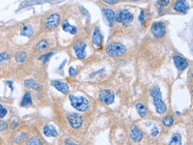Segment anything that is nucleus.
<instances>
[{"instance_id": "1", "label": "nucleus", "mask_w": 193, "mask_h": 145, "mask_svg": "<svg viewBox=\"0 0 193 145\" xmlns=\"http://www.w3.org/2000/svg\"><path fill=\"white\" fill-rule=\"evenodd\" d=\"M150 95L153 97V102L156 108V111L158 114H164L166 110V104L164 103L162 98V94H161L160 89L158 86L153 87L150 90Z\"/></svg>"}, {"instance_id": "2", "label": "nucleus", "mask_w": 193, "mask_h": 145, "mask_svg": "<svg viewBox=\"0 0 193 145\" xmlns=\"http://www.w3.org/2000/svg\"><path fill=\"white\" fill-rule=\"evenodd\" d=\"M69 100L72 107L79 111H85L89 107L88 100L84 96H75L73 94H70Z\"/></svg>"}, {"instance_id": "3", "label": "nucleus", "mask_w": 193, "mask_h": 145, "mask_svg": "<svg viewBox=\"0 0 193 145\" xmlns=\"http://www.w3.org/2000/svg\"><path fill=\"white\" fill-rule=\"evenodd\" d=\"M105 51L109 56L118 57L126 53V48L122 44L118 43V42H112L110 44H108L105 48Z\"/></svg>"}, {"instance_id": "4", "label": "nucleus", "mask_w": 193, "mask_h": 145, "mask_svg": "<svg viewBox=\"0 0 193 145\" xmlns=\"http://www.w3.org/2000/svg\"><path fill=\"white\" fill-rule=\"evenodd\" d=\"M133 19H134V16L131 14V12L126 9L121 10L115 16V21L124 24H130V22L133 21Z\"/></svg>"}, {"instance_id": "5", "label": "nucleus", "mask_w": 193, "mask_h": 145, "mask_svg": "<svg viewBox=\"0 0 193 145\" xmlns=\"http://www.w3.org/2000/svg\"><path fill=\"white\" fill-rule=\"evenodd\" d=\"M151 32L155 36V37L158 39L164 37L166 33V26L162 22L154 23L151 26Z\"/></svg>"}, {"instance_id": "6", "label": "nucleus", "mask_w": 193, "mask_h": 145, "mask_svg": "<svg viewBox=\"0 0 193 145\" xmlns=\"http://www.w3.org/2000/svg\"><path fill=\"white\" fill-rule=\"evenodd\" d=\"M99 99L105 104L110 105L113 102L114 94L110 90H102L99 93Z\"/></svg>"}, {"instance_id": "7", "label": "nucleus", "mask_w": 193, "mask_h": 145, "mask_svg": "<svg viewBox=\"0 0 193 145\" xmlns=\"http://www.w3.org/2000/svg\"><path fill=\"white\" fill-rule=\"evenodd\" d=\"M68 119H69L70 125L75 129L79 128L83 123L82 117L77 113H72V114L69 115L68 117Z\"/></svg>"}, {"instance_id": "8", "label": "nucleus", "mask_w": 193, "mask_h": 145, "mask_svg": "<svg viewBox=\"0 0 193 145\" xmlns=\"http://www.w3.org/2000/svg\"><path fill=\"white\" fill-rule=\"evenodd\" d=\"M60 18L59 15L57 14H52L51 16H49L47 18L45 21V25L46 27L48 28V29H52V28H55L58 26V24H60Z\"/></svg>"}, {"instance_id": "9", "label": "nucleus", "mask_w": 193, "mask_h": 145, "mask_svg": "<svg viewBox=\"0 0 193 145\" xmlns=\"http://www.w3.org/2000/svg\"><path fill=\"white\" fill-rule=\"evenodd\" d=\"M174 10L177 12L186 14L189 10V4L186 1H176L174 4Z\"/></svg>"}, {"instance_id": "10", "label": "nucleus", "mask_w": 193, "mask_h": 145, "mask_svg": "<svg viewBox=\"0 0 193 145\" xmlns=\"http://www.w3.org/2000/svg\"><path fill=\"white\" fill-rule=\"evenodd\" d=\"M173 61H174L175 65L176 66V68L180 71H183L186 68L188 67V63L187 61V60L183 58L180 56H175L173 57Z\"/></svg>"}, {"instance_id": "11", "label": "nucleus", "mask_w": 193, "mask_h": 145, "mask_svg": "<svg viewBox=\"0 0 193 145\" xmlns=\"http://www.w3.org/2000/svg\"><path fill=\"white\" fill-rule=\"evenodd\" d=\"M86 44L84 43H77L73 46V50L75 52V54L78 59H83L85 56V49Z\"/></svg>"}, {"instance_id": "12", "label": "nucleus", "mask_w": 193, "mask_h": 145, "mask_svg": "<svg viewBox=\"0 0 193 145\" xmlns=\"http://www.w3.org/2000/svg\"><path fill=\"white\" fill-rule=\"evenodd\" d=\"M102 13H103L105 19L110 24V26H113L114 22H115V13H114V11L110 9V8H103L102 9Z\"/></svg>"}, {"instance_id": "13", "label": "nucleus", "mask_w": 193, "mask_h": 145, "mask_svg": "<svg viewBox=\"0 0 193 145\" xmlns=\"http://www.w3.org/2000/svg\"><path fill=\"white\" fill-rule=\"evenodd\" d=\"M52 85L59 91H60L63 94H66L69 92V87L68 86L67 83L63 82V81H52Z\"/></svg>"}, {"instance_id": "14", "label": "nucleus", "mask_w": 193, "mask_h": 145, "mask_svg": "<svg viewBox=\"0 0 193 145\" xmlns=\"http://www.w3.org/2000/svg\"><path fill=\"white\" fill-rule=\"evenodd\" d=\"M130 137L134 142H139L142 139V132L140 131L137 126H132L130 132Z\"/></svg>"}, {"instance_id": "15", "label": "nucleus", "mask_w": 193, "mask_h": 145, "mask_svg": "<svg viewBox=\"0 0 193 145\" xmlns=\"http://www.w3.org/2000/svg\"><path fill=\"white\" fill-rule=\"evenodd\" d=\"M43 134L45 135L46 136H56L58 135V132L53 125L48 124L43 127Z\"/></svg>"}, {"instance_id": "16", "label": "nucleus", "mask_w": 193, "mask_h": 145, "mask_svg": "<svg viewBox=\"0 0 193 145\" xmlns=\"http://www.w3.org/2000/svg\"><path fill=\"white\" fill-rule=\"evenodd\" d=\"M102 40H103V37H102V35L100 30L98 28H95L94 32V34H93V41H94V44L97 47H99L102 43Z\"/></svg>"}, {"instance_id": "17", "label": "nucleus", "mask_w": 193, "mask_h": 145, "mask_svg": "<svg viewBox=\"0 0 193 145\" xmlns=\"http://www.w3.org/2000/svg\"><path fill=\"white\" fill-rule=\"evenodd\" d=\"M62 28H63L64 32H67L69 33L73 34V35L76 34V32H77V27L71 25L68 21H64L62 24Z\"/></svg>"}, {"instance_id": "18", "label": "nucleus", "mask_w": 193, "mask_h": 145, "mask_svg": "<svg viewBox=\"0 0 193 145\" xmlns=\"http://www.w3.org/2000/svg\"><path fill=\"white\" fill-rule=\"evenodd\" d=\"M32 100L31 94H30V92H27L26 94H24V98H23V99H22L21 106L22 107H26L32 106Z\"/></svg>"}, {"instance_id": "19", "label": "nucleus", "mask_w": 193, "mask_h": 145, "mask_svg": "<svg viewBox=\"0 0 193 145\" xmlns=\"http://www.w3.org/2000/svg\"><path fill=\"white\" fill-rule=\"evenodd\" d=\"M22 36H26V37L31 38L33 35V29H32V26L30 25H25L24 27H23V28L20 31Z\"/></svg>"}, {"instance_id": "20", "label": "nucleus", "mask_w": 193, "mask_h": 145, "mask_svg": "<svg viewBox=\"0 0 193 145\" xmlns=\"http://www.w3.org/2000/svg\"><path fill=\"white\" fill-rule=\"evenodd\" d=\"M135 107H136V109L138 110V115L141 117H145V116L147 115V107L145 105H143L142 103H137L135 105Z\"/></svg>"}, {"instance_id": "21", "label": "nucleus", "mask_w": 193, "mask_h": 145, "mask_svg": "<svg viewBox=\"0 0 193 145\" xmlns=\"http://www.w3.org/2000/svg\"><path fill=\"white\" fill-rule=\"evenodd\" d=\"M48 48V42L45 40H40L35 45V49L38 52H43Z\"/></svg>"}, {"instance_id": "22", "label": "nucleus", "mask_w": 193, "mask_h": 145, "mask_svg": "<svg viewBox=\"0 0 193 145\" xmlns=\"http://www.w3.org/2000/svg\"><path fill=\"white\" fill-rule=\"evenodd\" d=\"M24 85H25L26 87L34 89V90H40V89H41V86H40V84H38L37 82L34 80L25 81Z\"/></svg>"}, {"instance_id": "23", "label": "nucleus", "mask_w": 193, "mask_h": 145, "mask_svg": "<svg viewBox=\"0 0 193 145\" xmlns=\"http://www.w3.org/2000/svg\"><path fill=\"white\" fill-rule=\"evenodd\" d=\"M181 144H182V140H181L180 135L175 134L172 137L168 145H181Z\"/></svg>"}, {"instance_id": "24", "label": "nucleus", "mask_w": 193, "mask_h": 145, "mask_svg": "<svg viewBox=\"0 0 193 145\" xmlns=\"http://www.w3.org/2000/svg\"><path fill=\"white\" fill-rule=\"evenodd\" d=\"M27 55L25 53H19L15 55V61L17 62H24L25 60L27 59Z\"/></svg>"}, {"instance_id": "25", "label": "nucleus", "mask_w": 193, "mask_h": 145, "mask_svg": "<svg viewBox=\"0 0 193 145\" xmlns=\"http://www.w3.org/2000/svg\"><path fill=\"white\" fill-rule=\"evenodd\" d=\"M26 138H27V134H26L25 132H21V133H19V134H18L17 135H15L14 140H15L16 143H21L23 142Z\"/></svg>"}, {"instance_id": "26", "label": "nucleus", "mask_w": 193, "mask_h": 145, "mask_svg": "<svg viewBox=\"0 0 193 145\" xmlns=\"http://www.w3.org/2000/svg\"><path fill=\"white\" fill-rule=\"evenodd\" d=\"M173 122H174V118H172V116H166V117L164 118V121H163L164 126L166 127H171L173 124Z\"/></svg>"}, {"instance_id": "27", "label": "nucleus", "mask_w": 193, "mask_h": 145, "mask_svg": "<svg viewBox=\"0 0 193 145\" xmlns=\"http://www.w3.org/2000/svg\"><path fill=\"white\" fill-rule=\"evenodd\" d=\"M40 140L36 137H32L28 141V145H40Z\"/></svg>"}, {"instance_id": "28", "label": "nucleus", "mask_w": 193, "mask_h": 145, "mask_svg": "<svg viewBox=\"0 0 193 145\" xmlns=\"http://www.w3.org/2000/svg\"><path fill=\"white\" fill-rule=\"evenodd\" d=\"M51 55H52V53H47L45 54V55H43V56H41L39 57V60H41L43 63H45V62L48 61V59H49V57L51 56Z\"/></svg>"}, {"instance_id": "29", "label": "nucleus", "mask_w": 193, "mask_h": 145, "mask_svg": "<svg viewBox=\"0 0 193 145\" xmlns=\"http://www.w3.org/2000/svg\"><path fill=\"white\" fill-rule=\"evenodd\" d=\"M7 114V110L3 106L0 105V118H3Z\"/></svg>"}, {"instance_id": "30", "label": "nucleus", "mask_w": 193, "mask_h": 145, "mask_svg": "<svg viewBox=\"0 0 193 145\" xmlns=\"http://www.w3.org/2000/svg\"><path fill=\"white\" fill-rule=\"evenodd\" d=\"M10 58V55L7 53H2L0 54V63H2L6 60H8Z\"/></svg>"}, {"instance_id": "31", "label": "nucleus", "mask_w": 193, "mask_h": 145, "mask_svg": "<svg viewBox=\"0 0 193 145\" xmlns=\"http://www.w3.org/2000/svg\"><path fill=\"white\" fill-rule=\"evenodd\" d=\"M158 132H159V131H158V127L155 126L153 127L151 131H150V135H151L152 136H156V135L158 134Z\"/></svg>"}, {"instance_id": "32", "label": "nucleus", "mask_w": 193, "mask_h": 145, "mask_svg": "<svg viewBox=\"0 0 193 145\" xmlns=\"http://www.w3.org/2000/svg\"><path fill=\"white\" fill-rule=\"evenodd\" d=\"M138 19H139V21H140V23H141V24H142V25H143V24H144V23H145L144 11H141V13H140Z\"/></svg>"}, {"instance_id": "33", "label": "nucleus", "mask_w": 193, "mask_h": 145, "mask_svg": "<svg viewBox=\"0 0 193 145\" xmlns=\"http://www.w3.org/2000/svg\"><path fill=\"white\" fill-rule=\"evenodd\" d=\"M7 127V124H6L4 121L0 120V132L4 131Z\"/></svg>"}, {"instance_id": "34", "label": "nucleus", "mask_w": 193, "mask_h": 145, "mask_svg": "<svg viewBox=\"0 0 193 145\" xmlns=\"http://www.w3.org/2000/svg\"><path fill=\"white\" fill-rule=\"evenodd\" d=\"M168 3L169 1H158L157 2V4L160 7V8H162L163 7H166V6L168 5Z\"/></svg>"}, {"instance_id": "35", "label": "nucleus", "mask_w": 193, "mask_h": 145, "mask_svg": "<svg viewBox=\"0 0 193 145\" xmlns=\"http://www.w3.org/2000/svg\"><path fill=\"white\" fill-rule=\"evenodd\" d=\"M69 74L70 76H72V77H75V76H77L78 74V72L74 68L71 67L69 69Z\"/></svg>"}, {"instance_id": "36", "label": "nucleus", "mask_w": 193, "mask_h": 145, "mask_svg": "<svg viewBox=\"0 0 193 145\" xmlns=\"http://www.w3.org/2000/svg\"><path fill=\"white\" fill-rule=\"evenodd\" d=\"M65 145H76L74 143L72 142V140H66V142H65Z\"/></svg>"}, {"instance_id": "37", "label": "nucleus", "mask_w": 193, "mask_h": 145, "mask_svg": "<svg viewBox=\"0 0 193 145\" xmlns=\"http://www.w3.org/2000/svg\"><path fill=\"white\" fill-rule=\"evenodd\" d=\"M105 3H110V4H113V3H118V1H117V0H113V1H111V0H105Z\"/></svg>"}]
</instances>
